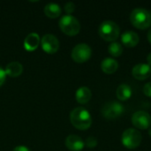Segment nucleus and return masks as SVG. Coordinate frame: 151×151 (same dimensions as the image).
Returning a JSON list of instances; mask_svg holds the SVG:
<instances>
[{"label":"nucleus","mask_w":151,"mask_h":151,"mask_svg":"<svg viewBox=\"0 0 151 151\" xmlns=\"http://www.w3.org/2000/svg\"><path fill=\"white\" fill-rule=\"evenodd\" d=\"M116 96L120 101H127L132 96V89L127 84H120L117 88Z\"/></svg>","instance_id":"a211bd4d"},{"label":"nucleus","mask_w":151,"mask_h":151,"mask_svg":"<svg viewBox=\"0 0 151 151\" xmlns=\"http://www.w3.org/2000/svg\"><path fill=\"white\" fill-rule=\"evenodd\" d=\"M119 68V63L116 59L111 58H104L101 63V69L107 74L114 73Z\"/></svg>","instance_id":"4468645a"},{"label":"nucleus","mask_w":151,"mask_h":151,"mask_svg":"<svg viewBox=\"0 0 151 151\" xmlns=\"http://www.w3.org/2000/svg\"><path fill=\"white\" fill-rule=\"evenodd\" d=\"M40 42H41V39H40L39 35L35 32H32V33H29L26 36L23 44H24V48L27 50L32 51L37 49Z\"/></svg>","instance_id":"ddd939ff"},{"label":"nucleus","mask_w":151,"mask_h":151,"mask_svg":"<svg viewBox=\"0 0 151 151\" xmlns=\"http://www.w3.org/2000/svg\"><path fill=\"white\" fill-rule=\"evenodd\" d=\"M143 93L145 96L151 97V81L145 84V86L143 88Z\"/></svg>","instance_id":"4be33fe9"},{"label":"nucleus","mask_w":151,"mask_h":151,"mask_svg":"<svg viewBox=\"0 0 151 151\" xmlns=\"http://www.w3.org/2000/svg\"><path fill=\"white\" fill-rule=\"evenodd\" d=\"M108 51H109V53L112 57L118 58V57H119L123 53V47H122V45L119 42H112L108 46Z\"/></svg>","instance_id":"6ab92c4d"},{"label":"nucleus","mask_w":151,"mask_h":151,"mask_svg":"<svg viewBox=\"0 0 151 151\" xmlns=\"http://www.w3.org/2000/svg\"><path fill=\"white\" fill-rule=\"evenodd\" d=\"M12 151H31L26 146H23V145H19V146H17L13 149Z\"/></svg>","instance_id":"b1692460"},{"label":"nucleus","mask_w":151,"mask_h":151,"mask_svg":"<svg viewBox=\"0 0 151 151\" xmlns=\"http://www.w3.org/2000/svg\"><path fill=\"white\" fill-rule=\"evenodd\" d=\"M125 111L124 106L118 102H110L105 104L102 110L101 113L102 115L109 120H113L118 118H119Z\"/></svg>","instance_id":"423d86ee"},{"label":"nucleus","mask_w":151,"mask_h":151,"mask_svg":"<svg viewBox=\"0 0 151 151\" xmlns=\"http://www.w3.org/2000/svg\"><path fill=\"white\" fill-rule=\"evenodd\" d=\"M149 134H150V136H151V127H150V129H149Z\"/></svg>","instance_id":"bb28decb"},{"label":"nucleus","mask_w":151,"mask_h":151,"mask_svg":"<svg viewBox=\"0 0 151 151\" xmlns=\"http://www.w3.org/2000/svg\"><path fill=\"white\" fill-rule=\"evenodd\" d=\"M92 50L87 43H79L73 47L71 52L72 58L77 63H84L91 57Z\"/></svg>","instance_id":"0eeeda50"},{"label":"nucleus","mask_w":151,"mask_h":151,"mask_svg":"<svg viewBox=\"0 0 151 151\" xmlns=\"http://www.w3.org/2000/svg\"><path fill=\"white\" fill-rule=\"evenodd\" d=\"M60 29L67 35H76L81 30L80 21L71 14H65L62 16L58 21Z\"/></svg>","instance_id":"20e7f679"},{"label":"nucleus","mask_w":151,"mask_h":151,"mask_svg":"<svg viewBox=\"0 0 151 151\" xmlns=\"http://www.w3.org/2000/svg\"><path fill=\"white\" fill-rule=\"evenodd\" d=\"M65 146L73 151H81L85 146L84 141L78 135L70 134L65 139Z\"/></svg>","instance_id":"9b49d317"},{"label":"nucleus","mask_w":151,"mask_h":151,"mask_svg":"<svg viewBox=\"0 0 151 151\" xmlns=\"http://www.w3.org/2000/svg\"><path fill=\"white\" fill-rule=\"evenodd\" d=\"M92 96L91 90L88 87H81L76 90L75 93V98L78 103L84 104H87Z\"/></svg>","instance_id":"dca6fc26"},{"label":"nucleus","mask_w":151,"mask_h":151,"mask_svg":"<svg viewBox=\"0 0 151 151\" xmlns=\"http://www.w3.org/2000/svg\"><path fill=\"white\" fill-rule=\"evenodd\" d=\"M142 134L134 128H128L122 134L121 142L128 150L136 149L142 142Z\"/></svg>","instance_id":"39448f33"},{"label":"nucleus","mask_w":151,"mask_h":151,"mask_svg":"<svg viewBox=\"0 0 151 151\" xmlns=\"http://www.w3.org/2000/svg\"><path fill=\"white\" fill-rule=\"evenodd\" d=\"M70 121L77 129L87 130L92 124V118L87 109L77 107L70 112Z\"/></svg>","instance_id":"f257e3e1"},{"label":"nucleus","mask_w":151,"mask_h":151,"mask_svg":"<svg viewBox=\"0 0 151 151\" xmlns=\"http://www.w3.org/2000/svg\"><path fill=\"white\" fill-rule=\"evenodd\" d=\"M140 42V37L134 31H126L121 35V42L128 48L135 47Z\"/></svg>","instance_id":"f8f14e48"},{"label":"nucleus","mask_w":151,"mask_h":151,"mask_svg":"<svg viewBox=\"0 0 151 151\" xmlns=\"http://www.w3.org/2000/svg\"><path fill=\"white\" fill-rule=\"evenodd\" d=\"M132 123L138 129H148L151 127V116L144 111H136L132 117Z\"/></svg>","instance_id":"6e6552de"},{"label":"nucleus","mask_w":151,"mask_h":151,"mask_svg":"<svg viewBox=\"0 0 151 151\" xmlns=\"http://www.w3.org/2000/svg\"><path fill=\"white\" fill-rule=\"evenodd\" d=\"M41 45L45 52L52 54L58 51L59 48V41L54 35L46 34L41 39Z\"/></svg>","instance_id":"1a4fd4ad"},{"label":"nucleus","mask_w":151,"mask_h":151,"mask_svg":"<svg viewBox=\"0 0 151 151\" xmlns=\"http://www.w3.org/2000/svg\"><path fill=\"white\" fill-rule=\"evenodd\" d=\"M4 71L5 73L11 77H18L23 72V65L18 61H12L7 64Z\"/></svg>","instance_id":"2eb2a0df"},{"label":"nucleus","mask_w":151,"mask_h":151,"mask_svg":"<svg viewBox=\"0 0 151 151\" xmlns=\"http://www.w3.org/2000/svg\"><path fill=\"white\" fill-rule=\"evenodd\" d=\"M64 8H65V11L68 14H71V13L73 12V11L75 10V4H74L73 2L69 1V2H67V3L65 4Z\"/></svg>","instance_id":"412c9836"},{"label":"nucleus","mask_w":151,"mask_h":151,"mask_svg":"<svg viewBox=\"0 0 151 151\" xmlns=\"http://www.w3.org/2000/svg\"><path fill=\"white\" fill-rule=\"evenodd\" d=\"M5 77H6V73L4 69H3L2 66H0V86H2L5 81Z\"/></svg>","instance_id":"5701e85b"},{"label":"nucleus","mask_w":151,"mask_h":151,"mask_svg":"<svg viewBox=\"0 0 151 151\" xmlns=\"http://www.w3.org/2000/svg\"><path fill=\"white\" fill-rule=\"evenodd\" d=\"M130 21L139 29H146L151 26V12L142 7L134 9L130 14Z\"/></svg>","instance_id":"f03ea898"},{"label":"nucleus","mask_w":151,"mask_h":151,"mask_svg":"<svg viewBox=\"0 0 151 151\" xmlns=\"http://www.w3.org/2000/svg\"><path fill=\"white\" fill-rule=\"evenodd\" d=\"M148 40H149L150 43L151 44V28L149 30V32H148Z\"/></svg>","instance_id":"a878e982"},{"label":"nucleus","mask_w":151,"mask_h":151,"mask_svg":"<svg viewBox=\"0 0 151 151\" xmlns=\"http://www.w3.org/2000/svg\"><path fill=\"white\" fill-rule=\"evenodd\" d=\"M147 61H148V65H151V52L148 55V57H147Z\"/></svg>","instance_id":"393cba45"},{"label":"nucleus","mask_w":151,"mask_h":151,"mask_svg":"<svg viewBox=\"0 0 151 151\" xmlns=\"http://www.w3.org/2000/svg\"><path fill=\"white\" fill-rule=\"evenodd\" d=\"M85 144L88 148L89 149H93L95 147H96L97 145V140L94 137V136H89L87 138L86 142H85Z\"/></svg>","instance_id":"aec40b11"},{"label":"nucleus","mask_w":151,"mask_h":151,"mask_svg":"<svg viewBox=\"0 0 151 151\" xmlns=\"http://www.w3.org/2000/svg\"><path fill=\"white\" fill-rule=\"evenodd\" d=\"M62 12L60 5L57 3H49L44 6V13L50 18H57Z\"/></svg>","instance_id":"f3484780"},{"label":"nucleus","mask_w":151,"mask_h":151,"mask_svg":"<svg viewBox=\"0 0 151 151\" xmlns=\"http://www.w3.org/2000/svg\"><path fill=\"white\" fill-rule=\"evenodd\" d=\"M99 35L107 42H115L119 34V26L112 20H104L101 23L98 28Z\"/></svg>","instance_id":"7ed1b4c3"},{"label":"nucleus","mask_w":151,"mask_h":151,"mask_svg":"<svg viewBox=\"0 0 151 151\" xmlns=\"http://www.w3.org/2000/svg\"><path fill=\"white\" fill-rule=\"evenodd\" d=\"M133 76L139 81H143L148 79L151 75V66L148 64L140 63L134 66L132 71Z\"/></svg>","instance_id":"9d476101"}]
</instances>
